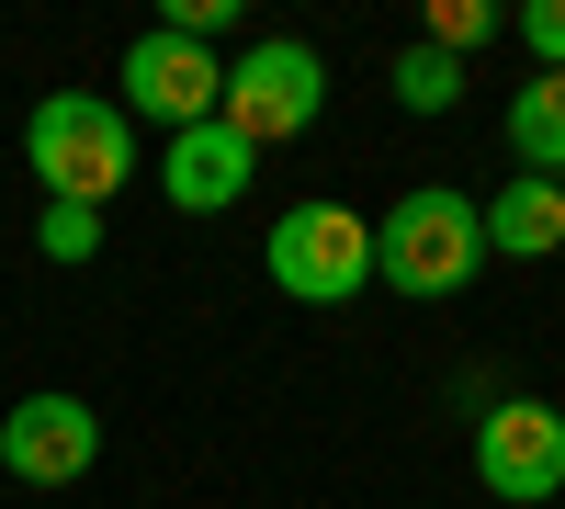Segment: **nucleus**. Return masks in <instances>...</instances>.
Segmentation results:
<instances>
[{
    "instance_id": "nucleus-12",
    "label": "nucleus",
    "mask_w": 565,
    "mask_h": 509,
    "mask_svg": "<svg viewBox=\"0 0 565 509\" xmlns=\"http://www.w3.org/2000/svg\"><path fill=\"white\" fill-rule=\"evenodd\" d=\"M34 250L45 261H90V250H103V204H45L34 215Z\"/></svg>"
},
{
    "instance_id": "nucleus-1",
    "label": "nucleus",
    "mask_w": 565,
    "mask_h": 509,
    "mask_svg": "<svg viewBox=\"0 0 565 509\" xmlns=\"http://www.w3.org/2000/svg\"><path fill=\"white\" fill-rule=\"evenodd\" d=\"M23 159L45 181V204H114L136 181V125H125V103H103V91H45L23 114Z\"/></svg>"
},
{
    "instance_id": "nucleus-13",
    "label": "nucleus",
    "mask_w": 565,
    "mask_h": 509,
    "mask_svg": "<svg viewBox=\"0 0 565 509\" xmlns=\"http://www.w3.org/2000/svg\"><path fill=\"white\" fill-rule=\"evenodd\" d=\"M498 12L487 0H430V23H418V45H441V57H463V45H487Z\"/></svg>"
},
{
    "instance_id": "nucleus-7",
    "label": "nucleus",
    "mask_w": 565,
    "mask_h": 509,
    "mask_svg": "<svg viewBox=\"0 0 565 509\" xmlns=\"http://www.w3.org/2000/svg\"><path fill=\"white\" fill-rule=\"evenodd\" d=\"M90 453H103L90 396H23L12 420H0V476H12V487H79Z\"/></svg>"
},
{
    "instance_id": "nucleus-11",
    "label": "nucleus",
    "mask_w": 565,
    "mask_h": 509,
    "mask_svg": "<svg viewBox=\"0 0 565 509\" xmlns=\"http://www.w3.org/2000/svg\"><path fill=\"white\" fill-rule=\"evenodd\" d=\"M385 79H396V103H407V114H452V103H463V57H441V45H407Z\"/></svg>"
},
{
    "instance_id": "nucleus-8",
    "label": "nucleus",
    "mask_w": 565,
    "mask_h": 509,
    "mask_svg": "<svg viewBox=\"0 0 565 509\" xmlns=\"http://www.w3.org/2000/svg\"><path fill=\"white\" fill-rule=\"evenodd\" d=\"M249 170H260L249 136H226V125H181L170 159H159V193H170L181 215H226V204L249 193Z\"/></svg>"
},
{
    "instance_id": "nucleus-14",
    "label": "nucleus",
    "mask_w": 565,
    "mask_h": 509,
    "mask_svg": "<svg viewBox=\"0 0 565 509\" xmlns=\"http://www.w3.org/2000/svg\"><path fill=\"white\" fill-rule=\"evenodd\" d=\"M521 45H532V68H565V0H532V12H521Z\"/></svg>"
},
{
    "instance_id": "nucleus-5",
    "label": "nucleus",
    "mask_w": 565,
    "mask_h": 509,
    "mask_svg": "<svg viewBox=\"0 0 565 509\" xmlns=\"http://www.w3.org/2000/svg\"><path fill=\"white\" fill-rule=\"evenodd\" d=\"M476 476H487V498H509V509H543L554 487H565V420L543 396H498L487 420H476Z\"/></svg>"
},
{
    "instance_id": "nucleus-9",
    "label": "nucleus",
    "mask_w": 565,
    "mask_h": 509,
    "mask_svg": "<svg viewBox=\"0 0 565 509\" xmlns=\"http://www.w3.org/2000/svg\"><path fill=\"white\" fill-rule=\"evenodd\" d=\"M476 215H487V250H509V261H554L565 250V181H509Z\"/></svg>"
},
{
    "instance_id": "nucleus-10",
    "label": "nucleus",
    "mask_w": 565,
    "mask_h": 509,
    "mask_svg": "<svg viewBox=\"0 0 565 509\" xmlns=\"http://www.w3.org/2000/svg\"><path fill=\"white\" fill-rule=\"evenodd\" d=\"M509 159L521 181H565V68H532V91H509Z\"/></svg>"
},
{
    "instance_id": "nucleus-4",
    "label": "nucleus",
    "mask_w": 565,
    "mask_h": 509,
    "mask_svg": "<svg viewBox=\"0 0 565 509\" xmlns=\"http://www.w3.org/2000/svg\"><path fill=\"white\" fill-rule=\"evenodd\" d=\"M317 103H328L317 45H295V34H260L249 57L226 68V103H215V125H226V136H249V148H282V136H306V125H317Z\"/></svg>"
},
{
    "instance_id": "nucleus-6",
    "label": "nucleus",
    "mask_w": 565,
    "mask_h": 509,
    "mask_svg": "<svg viewBox=\"0 0 565 509\" xmlns=\"http://www.w3.org/2000/svg\"><path fill=\"white\" fill-rule=\"evenodd\" d=\"M215 103H226V68L204 57L193 34H170V23H159V34H136V45H125V125L148 114V125L181 136V125H215Z\"/></svg>"
},
{
    "instance_id": "nucleus-2",
    "label": "nucleus",
    "mask_w": 565,
    "mask_h": 509,
    "mask_svg": "<svg viewBox=\"0 0 565 509\" xmlns=\"http://www.w3.org/2000/svg\"><path fill=\"white\" fill-rule=\"evenodd\" d=\"M476 261H487V215L452 193V181H418V193L385 204V226H373V284H396L418 306H441L476 284Z\"/></svg>"
},
{
    "instance_id": "nucleus-3",
    "label": "nucleus",
    "mask_w": 565,
    "mask_h": 509,
    "mask_svg": "<svg viewBox=\"0 0 565 509\" xmlns=\"http://www.w3.org/2000/svg\"><path fill=\"white\" fill-rule=\"evenodd\" d=\"M260 272H271L295 306H351V295L373 284V226H362L351 204L306 193V204L271 215V261H260Z\"/></svg>"
}]
</instances>
